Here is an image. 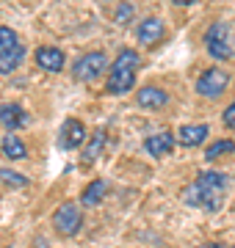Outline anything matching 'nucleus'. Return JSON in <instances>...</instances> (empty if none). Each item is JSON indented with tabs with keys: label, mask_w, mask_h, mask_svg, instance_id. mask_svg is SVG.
<instances>
[{
	"label": "nucleus",
	"mask_w": 235,
	"mask_h": 248,
	"mask_svg": "<svg viewBox=\"0 0 235 248\" xmlns=\"http://www.w3.org/2000/svg\"><path fill=\"white\" fill-rule=\"evenodd\" d=\"M185 204L205 210V213H218L227 196V177L221 171H202L194 185L185 187Z\"/></svg>",
	"instance_id": "nucleus-1"
},
{
	"label": "nucleus",
	"mask_w": 235,
	"mask_h": 248,
	"mask_svg": "<svg viewBox=\"0 0 235 248\" xmlns=\"http://www.w3.org/2000/svg\"><path fill=\"white\" fill-rule=\"evenodd\" d=\"M138 66H141V55H138L136 50H130V47L119 50L117 58H114V63L108 66V83H105V91L114 94V97L127 94V91L136 86Z\"/></svg>",
	"instance_id": "nucleus-2"
},
{
	"label": "nucleus",
	"mask_w": 235,
	"mask_h": 248,
	"mask_svg": "<svg viewBox=\"0 0 235 248\" xmlns=\"http://www.w3.org/2000/svg\"><path fill=\"white\" fill-rule=\"evenodd\" d=\"M22 58H25V45L19 42V36L11 28L0 25V75L14 72Z\"/></svg>",
	"instance_id": "nucleus-3"
},
{
	"label": "nucleus",
	"mask_w": 235,
	"mask_h": 248,
	"mask_svg": "<svg viewBox=\"0 0 235 248\" xmlns=\"http://www.w3.org/2000/svg\"><path fill=\"white\" fill-rule=\"evenodd\" d=\"M108 66V58L105 53H100V50H91V53L81 55L78 61L72 63V78L75 80H83V83H91V80H97L102 72Z\"/></svg>",
	"instance_id": "nucleus-4"
},
{
	"label": "nucleus",
	"mask_w": 235,
	"mask_h": 248,
	"mask_svg": "<svg viewBox=\"0 0 235 248\" xmlns=\"http://www.w3.org/2000/svg\"><path fill=\"white\" fill-rule=\"evenodd\" d=\"M227 86H230V75H227L224 69H218V66H210V69H205L199 75L197 94L205 97V99H216L227 91Z\"/></svg>",
	"instance_id": "nucleus-5"
},
{
	"label": "nucleus",
	"mask_w": 235,
	"mask_h": 248,
	"mask_svg": "<svg viewBox=\"0 0 235 248\" xmlns=\"http://www.w3.org/2000/svg\"><path fill=\"white\" fill-rule=\"evenodd\" d=\"M205 50L210 53V58L216 61H227L233 58V47L227 45V22H213V25L205 31Z\"/></svg>",
	"instance_id": "nucleus-6"
},
{
	"label": "nucleus",
	"mask_w": 235,
	"mask_h": 248,
	"mask_svg": "<svg viewBox=\"0 0 235 248\" xmlns=\"http://www.w3.org/2000/svg\"><path fill=\"white\" fill-rule=\"evenodd\" d=\"M81 210H78V204L72 202H64L58 210L53 213V226L58 234H64V237H72V234H78L81 232Z\"/></svg>",
	"instance_id": "nucleus-7"
},
{
	"label": "nucleus",
	"mask_w": 235,
	"mask_h": 248,
	"mask_svg": "<svg viewBox=\"0 0 235 248\" xmlns=\"http://www.w3.org/2000/svg\"><path fill=\"white\" fill-rule=\"evenodd\" d=\"M86 138H89V133H86V127H83L81 119H67L61 124V130H58V146L64 152H72L78 146H83Z\"/></svg>",
	"instance_id": "nucleus-8"
},
{
	"label": "nucleus",
	"mask_w": 235,
	"mask_h": 248,
	"mask_svg": "<svg viewBox=\"0 0 235 248\" xmlns=\"http://www.w3.org/2000/svg\"><path fill=\"white\" fill-rule=\"evenodd\" d=\"M163 33H166V25H163V19L161 17H147L141 19V25L136 28V36H138V42L141 45H158L163 39Z\"/></svg>",
	"instance_id": "nucleus-9"
},
{
	"label": "nucleus",
	"mask_w": 235,
	"mask_h": 248,
	"mask_svg": "<svg viewBox=\"0 0 235 248\" xmlns=\"http://www.w3.org/2000/svg\"><path fill=\"white\" fill-rule=\"evenodd\" d=\"M136 102L138 108H147V110H161L169 102V94L163 89H158V86H141L136 94Z\"/></svg>",
	"instance_id": "nucleus-10"
},
{
	"label": "nucleus",
	"mask_w": 235,
	"mask_h": 248,
	"mask_svg": "<svg viewBox=\"0 0 235 248\" xmlns=\"http://www.w3.org/2000/svg\"><path fill=\"white\" fill-rule=\"evenodd\" d=\"M34 58H36L39 63V69H45V72H61L64 69V63H67V58H64V53L58 50V47H39L36 53H34Z\"/></svg>",
	"instance_id": "nucleus-11"
},
{
	"label": "nucleus",
	"mask_w": 235,
	"mask_h": 248,
	"mask_svg": "<svg viewBox=\"0 0 235 248\" xmlns=\"http://www.w3.org/2000/svg\"><path fill=\"white\" fill-rule=\"evenodd\" d=\"M0 124L6 127V130H22L28 124V113H25V108H19L14 105V102H6V105H0Z\"/></svg>",
	"instance_id": "nucleus-12"
},
{
	"label": "nucleus",
	"mask_w": 235,
	"mask_h": 248,
	"mask_svg": "<svg viewBox=\"0 0 235 248\" xmlns=\"http://www.w3.org/2000/svg\"><path fill=\"white\" fill-rule=\"evenodd\" d=\"M105 141H108V133H105V130H94V133H91L89 143H86V146H83V152H81V163H83V166H91V163L102 155Z\"/></svg>",
	"instance_id": "nucleus-13"
},
{
	"label": "nucleus",
	"mask_w": 235,
	"mask_h": 248,
	"mask_svg": "<svg viewBox=\"0 0 235 248\" xmlns=\"http://www.w3.org/2000/svg\"><path fill=\"white\" fill-rule=\"evenodd\" d=\"M144 149L150 152L152 157H166V155L174 149V135H172V133H166V130H163V133L150 135V138L144 141Z\"/></svg>",
	"instance_id": "nucleus-14"
},
{
	"label": "nucleus",
	"mask_w": 235,
	"mask_h": 248,
	"mask_svg": "<svg viewBox=\"0 0 235 248\" xmlns=\"http://www.w3.org/2000/svg\"><path fill=\"white\" fill-rule=\"evenodd\" d=\"M205 138H208V124H185L177 133V141L183 146H199Z\"/></svg>",
	"instance_id": "nucleus-15"
},
{
	"label": "nucleus",
	"mask_w": 235,
	"mask_h": 248,
	"mask_svg": "<svg viewBox=\"0 0 235 248\" xmlns=\"http://www.w3.org/2000/svg\"><path fill=\"white\" fill-rule=\"evenodd\" d=\"M0 152H3L9 160H22V157L28 155L25 143L17 138V133H9L6 138H3V143H0Z\"/></svg>",
	"instance_id": "nucleus-16"
},
{
	"label": "nucleus",
	"mask_w": 235,
	"mask_h": 248,
	"mask_svg": "<svg viewBox=\"0 0 235 248\" xmlns=\"http://www.w3.org/2000/svg\"><path fill=\"white\" fill-rule=\"evenodd\" d=\"M102 196H105V182H102V179H94V182H89V187L83 190L81 202H83V207H97V204L102 202Z\"/></svg>",
	"instance_id": "nucleus-17"
},
{
	"label": "nucleus",
	"mask_w": 235,
	"mask_h": 248,
	"mask_svg": "<svg viewBox=\"0 0 235 248\" xmlns=\"http://www.w3.org/2000/svg\"><path fill=\"white\" fill-rule=\"evenodd\" d=\"M230 152H235V143L233 141H216L210 143L208 149H205V160H216V157H224V155H230Z\"/></svg>",
	"instance_id": "nucleus-18"
},
{
	"label": "nucleus",
	"mask_w": 235,
	"mask_h": 248,
	"mask_svg": "<svg viewBox=\"0 0 235 248\" xmlns=\"http://www.w3.org/2000/svg\"><path fill=\"white\" fill-rule=\"evenodd\" d=\"M0 182H6L9 187H25L28 185L25 177H19V174H14V171H9V169H0Z\"/></svg>",
	"instance_id": "nucleus-19"
},
{
	"label": "nucleus",
	"mask_w": 235,
	"mask_h": 248,
	"mask_svg": "<svg viewBox=\"0 0 235 248\" xmlns=\"http://www.w3.org/2000/svg\"><path fill=\"white\" fill-rule=\"evenodd\" d=\"M130 17H133V3L130 0H122L117 6V11H114V19H117L119 25H125V22H130Z\"/></svg>",
	"instance_id": "nucleus-20"
},
{
	"label": "nucleus",
	"mask_w": 235,
	"mask_h": 248,
	"mask_svg": "<svg viewBox=\"0 0 235 248\" xmlns=\"http://www.w3.org/2000/svg\"><path fill=\"white\" fill-rule=\"evenodd\" d=\"M224 124L230 130H235V102H230V105L224 108Z\"/></svg>",
	"instance_id": "nucleus-21"
},
{
	"label": "nucleus",
	"mask_w": 235,
	"mask_h": 248,
	"mask_svg": "<svg viewBox=\"0 0 235 248\" xmlns=\"http://www.w3.org/2000/svg\"><path fill=\"white\" fill-rule=\"evenodd\" d=\"M174 6H191V3H197V0H172Z\"/></svg>",
	"instance_id": "nucleus-22"
},
{
	"label": "nucleus",
	"mask_w": 235,
	"mask_h": 248,
	"mask_svg": "<svg viewBox=\"0 0 235 248\" xmlns=\"http://www.w3.org/2000/svg\"><path fill=\"white\" fill-rule=\"evenodd\" d=\"M205 248H227V246H218V243H213V246H205Z\"/></svg>",
	"instance_id": "nucleus-23"
}]
</instances>
